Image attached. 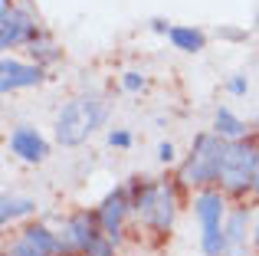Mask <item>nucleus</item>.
Segmentation results:
<instances>
[{
  "label": "nucleus",
  "mask_w": 259,
  "mask_h": 256,
  "mask_svg": "<svg viewBox=\"0 0 259 256\" xmlns=\"http://www.w3.org/2000/svg\"><path fill=\"white\" fill-rule=\"evenodd\" d=\"M108 115V105L102 102V96H79L56 115V138L59 145L76 148L82 145L89 135L95 132Z\"/></svg>",
  "instance_id": "nucleus-1"
},
{
  "label": "nucleus",
  "mask_w": 259,
  "mask_h": 256,
  "mask_svg": "<svg viewBox=\"0 0 259 256\" xmlns=\"http://www.w3.org/2000/svg\"><path fill=\"white\" fill-rule=\"evenodd\" d=\"M230 141L223 135H200L194 141V151H190L187 164H184V181L187 184H207V181L220 178V167H223V154H227Z\"/></svg>",
  "instance_id": "nucleus-2"
},
{
  "label": "nucleus",
  "mask_w": 259,
  "mask_h": 256,
  "mask_svg": "<svg viewBox=\"0 0 259 256\" xmlns=\"http://www.w3.org/2000/svg\"><path fill=\"white\" fill-rule=\"evenodd\" d=\"M135 210L141 214L148 227L154 230H171L174 224V214H177V200H174V191L167 184H141L138 197H135Z\"/></svg>",
  "instance_id": "nucleus-3"
},
{
  "label": "nucleus",
  "mask_w": 259,
  "mask_h": 256,
  "mask_svg": "<svg viewBox=\"0 0 259 256\" xmlns=\"http://www.w3.org/2000/svg\"><path fill=\"white\" fill-rule=\"evenodd\" d=\"M259 171V151L246 141H230L227 154H223V167H220V181L227 191H243L253 187Z\"/></svg>",
  "instance_id": "nucleus-4"
},
{
  "label": "nucleus",
  "mask_w": 259,
  "mask_h": 256,
  "mask_svg": "<svg viewBox=\"0 0 259 256\" xmlns=\"http://www.w3.org/2000/svg\"><path fill=\"white\" fill-rule=\"evenodd\" d=\"M36 36V23L26 10H7V0L0 7V46L10 50V46L20 43H33Z\"/></svg>",
  "instance_id": "nucleus-5"
},
{
  "label": "nucleus",
  "mask_w": 259,
  "mask_h": 256,
  "mask_svg": "<svg viewBox=\"0 0 259 256\" xmlns=\"http://www.w3.org/2000/svg\"><path fill=\"white\" fill-rule=\"evenodd\" d=\"M10 151L20 154L23 161H30V164H36V161H46L50 145L43 141V135H39L36 128L20 125V128H13V132H10Z\"/></svg>",
  "instance_id": "nucleus-6"
},
{
  "label": "nucleus",
  "mask_w": 259,
  "mask_h": 256,
  "mask_svg": "<svg viewBox=\"0 0 259 256\" xmlns=\"http://www.w3.org/2000/svg\"><path fill=\"white\" fill-rule=\"evenodd\" d=\"M99 237H102L99 233V220L89 217V214H76V217L66 224V230H63V250H82L85 253Z\"/></svg>",
  "instance_id": "nucleus-7"
},
{
  "label": "nucleus",
  "mask_w": 259,
  "mask_h": 256,
  "mask_svg": "<svg viewBox=\"0 0 259 256\" xmlns=\"http://www.w3.org/2000/svg\"><path fill=\"white\" fill-rule=\"evenodd\" d=\"M39 82H43V69H39V66L17 63V59H10V56L0 63V89L4 92L26 89V86H39Z\"/></svg>",
  "instance_id": "nucleus-8"
},
{
  "label": "nucleus",
  "mask_w": 259,
  "mask_h": 256,
  "mask_svg": "<svg viewBox=\"0 0 259 256\" xmlns=\"http://www.w3.org/2000/svg\"><path fill=\"white\" fill-rule=\"evenodd\" d=\"M125 214H128V197H125V187H118V191H112L102 200V210H99V224H102V230H105V237L118 240Z\"/></svg>",
  "instance_id": "nucleus-9"
},
{
  "label": "nucleus",
  "mask_w": 259,
  "mask_h": 256,
  "mask_svg": "<svg viewBox=\"0 0 259 256\" xmlns=\"http://www.w3.org/2000/svg\"><path fill=\"white\" fill-rule=\"evenodd\" d=\"M194 214H197L203 230H217V227H220V217H223V197L217 191H203L200 197L194 200Z\"/></svg>",
  "instance_id": "nucleus-10"
},
{
  "label": "nucleus",
  "mask_w": 259,
  "mask_h": 256,
  "mask_svg": "<svg viewBox=\"0 0 259 256\" xmlns=\"http://www.w3.org/2000/svg\"><path fill=\"white\" fill-rule=\"evenodd\" d=\"M246 224H249V214L236 210L230 217V224L223 227L227 230V253L230 256H246Z\"/></svg>",
  "instance_id": "nucleus-11"
},
{
  "label": "nucleus",
  "mask_w": 259,
  "mask_h": 256,
  "mask_svg": "<svg viewBox=\"0 0 259 256\" xmlns=\"http://www.w3.org/2000/svg\"><path fill=\"white\" fill-rule=\"evenodd\" d=\"M23 240H26V243H33L39 253H46V256H53V253H63V240H59L56 233H50L43 224H33V227H26V230H23Z\"/></svg>",
  "instance_id": "nucleus-12"
},
{
  "label": "nucleus",
  "mask_w": 259,
  "mask_h": 256,
  "mask_svg": "<svg viewBox=\"0 0 259 256\" xmlns=\"http://www.w3.org/2000/svg\"><path fill=\"white\" fill-rule=\"evenodd\" d=\"M167 36H171V43L177 46V50H184V53H200L203 50V33L200 30H194V26H171L167 30Z\"/></svg>",
  "instance_id": "nucleus-13"
},
{
  "label": "nucleus",
  "mask_w": 259,
  "mask_h": 256,
  "mask_svg": "<svg viewBox=\"0 0 259 256\" xmlns=\"http://www.w3.org/2000/svg\"><path fill=\"white\" fill-rule=\"evenodd\" d=\"M213 125H217V135H223V138H230V141H240L243 135H246V125H243L230 109H217Z\"/></svg>",
  "instance_id": "nucleus-14"
},
{
  "label": "nucleus",
  "mask_w": 259,
  "mask_h": 256,
  "mask_svg": "<svg viewBox=\"0 0 259 256\" xmlns=\"http://www.w3.org/2000/svg\"><path fill=\"white\" fill-rule=\"evenodd\" d=\"M200 246H203L207 256H223V253H227V230H223V227H217V230H203Z\"/></svg>",
  "instance_id": "nucleus-15"
},
{
  "label": "nucleus",
  "mask_w": 259,
  "mask_h": 256,
  "mask_svg": "<svg viewBox=\"0 0 259 256\" xmlns=\"http://www.w3.org/2000/svg\"><path fill=\"white\" fill-rule=\"evenodd\" d=\"M30 210H33V200H26V197H4V204H0V224H10L13 217L30 214Z\"/></svg>",
  "instance_id": "nucleus-16"
},
{
  "label": "nucleus",
  "mask_w": 259,
  "mask_h": 256,
  "mask_svg": "<svg viewBox=\"0 0 259 256\" xmlns=\"http://www.w3.org/2000/svg\"><path fill=\"white\" fill-rule=\"evenodd\" d=\"M30 53H33V56H39V59H46V63H53V59L59 56L56 46H53L50 39H33V50Z\"/></svg>",
  "instance_id": "nucleus-17"
},
{
  "label": "nucleus",
  "mask_w": 259,
  "mask_h": 256,
  "mask_svg": "<svg viewBox=\"0 0 259 256\" xmlns=\"http://www.w3.org/2000/svg\"><path fill=\"white\" fill-rule=\"evenodd\" d=\"M85 256H115V250H112V240L108 237H99L92 246L85 250Z\"/></svg>",
  "instance_id": "nucleus-18"
},
{
  "label": "nucleus",
  "mask_w": 259,
  "mask_h": 256,
  "mask_svg": "<svg viewBox=\"0 0 259 256\" xmlns=\"http://www.w3.org/2000/svg\"><path fill=\"white\" fill-rule=\"evenodd\" d=\"M7 256H46V253H39V250H36V246H33V243H26V240L20 237L17 243H13V250L7 253Z\"/></svg>",
  "instance_id": "nucleus-19"
},
{
  "label": "nucleus",
  "mask_w": 259,
  "mask_h": 256,
  "mask_svg": "<svg viewBox=\"0 0 259 256\" xmlns=\"http://www.w3.org/2000/svg\"><path fill=\"white\" fill-rule=\"evenodd\" d=\"M108 145L112 148H128L132 145V135H128L125 128H112V132H108Z\"/></svg>",
  "instance_id": "nucleus-20"
},
{
  "label": "nucleus",
  "mask_w": 259,
  "mask_h": 256,
  "mask_svg": "<svg viewBox=\"0 0 259 256\" xmlns=\"http://www.w3.org/2000/svg\"><path fill=\"white\" fill-rule=\"evenodd\" d=\"M121 86H125L128 92H141L145 89V76H141V72H125V76H121Z\"/></svg>",
  "instance_id": "nucleus-21"
},
{
  "label": "nucleus",
  "mask_w": 259,
  "mask_h": 256,
  "mask_svg": "<svg viewBox=\"0 0 259 256\" xmlns=\"http://www.w3.org/2000/svg\"><path fill=\"white\" fill-rule=\"evenodd\" d=\"M246 76H233L230 79V92H233V96H243V92H246Z\"/></svg>",
  "instance_id": "nucleus-22"
},
{
  "label": "nucleus",
  "mask_w": 259,
  "mask_h": 256,
  "mask_svg": "<svg viewBox=\"0 0 259 256\" xmlns=\"http://www.w3.org/2000/svg\"><path fill=\"white\" fill-rule=\"evenodd\" d=\"M158 158L161 161H174V145H171V141H161V145H158Z\"/></svg>",
  "instance_id": "nucleus-23"
},
{
  "label": "nucleus",
  "mask_w": 259,
  "mask_h": 256,
  "mask_svg": "<svg viewBox=\"0 0 259 256\" xmlns=\"http://www.w3.org/2000/svg\"><path fill=\"white\" fill-rule=\"evenodd\" d=\"M253 246H256V253H259V224H256V233H253Z\"/></svg>",
  "instance_id": "nucleus-24"
},
{
  "label": "nucleus",
  "mask_w": 259,
  "mask_h": 256,
  "mask_svg": "<svg viewBox=\"0 0 259 256\" xmlns=\"http://www.w3.org/2000/svg\"><path fill=\"white\" fill-rule=\"evenodd\" d=\"M253 191L259 194V171H256V181H253Z\"/></svg>",
  "instance_id": "nucleus-25"
},
{
  "label": "nucleus",
  "mask_w": 259,
  "mask_h": 256,
  "mask_svg": "<svg viewBox=\"0 0 259 256\" xmlns=\"http://www.w3.org/2000/svg\"><path fill=\"white\" fill-rule=\"evenodd\" d=\"M256 23H259V17H256Z\"/></svg>",
  "instance_id": "nucleus-26"
}]
</instances>
